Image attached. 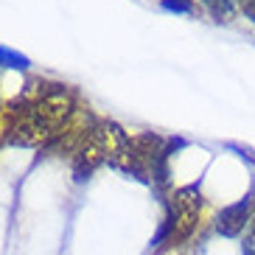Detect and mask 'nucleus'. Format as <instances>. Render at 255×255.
Segmentation results:
<instances>
[{
  "label": "nucleus",
  "instance_id": "3",
  "mask_svg": "<svg viewBox=\"0 0 255 255\" xmlns=\"http://www.w3.org/2000/svg\"><path fill=\"white\" fill-rule=\"evenodd\" d=\"M199 210H202V194L196 185H188L174 191L165 199V219L160 225L157 236L151 239V247H163V244H180L191 236V230L199 222Z\"/></svg>",
  "mask_w": 255,
  "mask_h": 255
},
{
  "label": "nucleus",
  "instance_id": "5",
  "mask_svg": "<svg viewBox=\"0 0 255 255\" xmlns=\"http://www.w3.org/2000/svg\"><path fill=\"white\" fill-rule=\"evenodd\" d=\"M0 68L8 70H25L28 68V56L11 51V48H0Z\"/></svg>",
  "mask_w": 255,
  "mask_h": 255
},
{
  "label": "nucleus",
  "instance_id": "2",
  "mask_svg": "<svg viewBox=\"0 0 255 255\" xmlns=\"http://www.w3.org/2000/svg\"><path fill=\"white\" fill-rule=\"evenodd\" d=\"M129 140H132V137H129L115 121H98V124H93V127L84 132V137L79 140V146H76V151H73L76 182H84L101 163L115 165L118 157L127 151Z\"/></svg>",
  "mask_w": 255,
  "mask_h": 255
},
{
  "label": "nucleus",
  "instance_id": "4",
  "mask_svg": "<svg viewBox=\"0 0 255 255\" xmlns=\"http://www.w3.org/2000/svg\"><path fill=\"white\" fill-rule=\"evenodd\" d=\"M253 216H255V191L247 194L244 199H239V202L222 208V213L216 216V233L225 236V239H236L250 227Z\"/></svg>",
  "mask_w": 255,
  "mask_h": 255
},
{
  "label": "nucleus",
  "instance_id": "6",
  "mask_svg": "<svg viewBox=\"0 0 255 255\" xmlns=\"http://www.w3.org/2000/svg\"><path fill=\"white\" fill-rule=\"evenodd\" d=\"M160 6L165 11H177V14H194V3L191 0H163Z\"/></svg>",
  "mask_w": 255,
  "mask_h": 255
},
{
  "label": "nucleus",
  "instance_id": "1",
  "mask_svg": "<svg viewBox=\"0 0 255 255\" xmlns=\"http://www.w3.org/2000/svg\"><path fill=\"white\" fill-rule=\"evenodd\" d=\"M73 93L65 84H34L6 110V140L14 146H42L68 127Z\"/></svg>",
  "mask_w": 255,
  "mask_h": 255
},
{
  "label": "nucleus",
  "instance_id": "7",
  "mask_svg": "<svg viewBox=\"0 0 255 255\" xmlns=\"http://www.w3.org/2000/svg\"><path fill=\"white\" fill-rule=\"evenodd\" d=\"M241 255H255V216L250 227L244 230V241H241Z\"/></svg>",
  "mask_w": 255,
  "mask_h": 255
}]
</instances>
